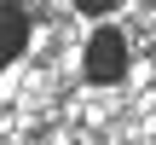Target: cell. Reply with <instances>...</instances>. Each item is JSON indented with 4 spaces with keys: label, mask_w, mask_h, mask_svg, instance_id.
<instances>
[{
    "label": "cell",
    "mask_w": 156,
    "mask_h": 145,
    "mask_svg": "<svg viewBox=\"0 0 156 145\" xmlns=\"http://www.w3.org/2000/svg\"><path fill=\"white\" fill-rule=\"evenodd\" d=\"M29 46V12L23 6H0V64H12Z\"/></svg>",
    "instance_id": "cell-2"
},
{
    "label": "cell",
    "mask_w": 156,
    "mask_h": 145,
    "mask_svg": "<svg viewBox=\"0 0 156 145\" xmlns=\"http://www.w3.org/2000/svg\"><path fill=\"white\" fill-rule=\"evenodd\" d=\"M127 70V41L116 35V29H98L93 41H87V76L93 81H116Z\"/></svg>",
    "instance_id": "cell-1"
}]
</instances>
